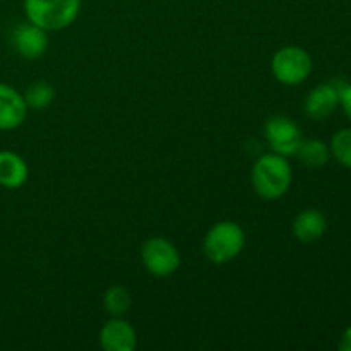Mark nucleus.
I'll use <instances>...</instances> for the list:
<instances>
[{
    "label": "nucleus",
    "instance_id": "2",
    "mask_svg": "<svg viewBox=\"0 0 351 351\" xmlns=\"http://www.w3.org/2000/svg\"><path fill=\"white\" fill-rule=\"evenodd\" d=\"M81 5L82 0H24V12L45 31H62L75 23Z\"/></svg>",
    "mask_w": 351,
    "mask_h": 351
},
{
    "label": "nucleus",
    "instance_id": "14",
    "mask_svg": "<svg viewBox=\"0 0 351 351\" xmlns=\"http://www.w3.org/2000/svg\"><path fill=\"white\" fill-rule=\"evenodd\" d=\"M103 305L112 317H122L132 307V295L122 285H113L103 295Z\"/></svg>",
    "mask_w": 351,
    "mask_h": 351
},
{
    "label": "nucleus",
    "instance_id": "13",
    "mask_svg": "<svg viewBox=\"0 0 351 351\" xmlns=\"http://www.w3.org/2000/svg\"><path fill=\"white\" fill-rule=\"evenodd\" d=\"M298 160L311 168H321L328 165L331 158L329 146L321 139H305L302 141L300 147L297 151Z\"/></svg>",
    "mask_w": 351,
    "mask_h": 351
},
{
    "label": "nucleus",
    "instance_id": "3",
    "mask_svg": "<svg viewBox=\"0 0 351 351\" xmlns=\"http://www.w3.org/2000/svg\"><path fill=\"white\" fill-rule=\"evenodd\" d=\"M245 247V232L235 221H219L206 233L202 250L213 264H226L237 259Z\"/></svg>",
    "mask_w": 351,
    "mask_h": 351
},
{
    "label": "nucleus",
    "instance_id": "16",
    "mask_svg": "<svg viewBox=\"0 0 351 351\" xmlns=\"http://www.w3.org/2000/svg\"><path fill=\"white\" fill-rule=\"evenodd\" d=\"M329 151L339 165L351 168V129H339L335 132L329 143Z\"/></svg>",
    "mask_w": 351,
    "mask_h": 351
},
{
    "label": "nucleus",
    "instance_id": "4",
    "mask_svg": "<svg viewBox=\"0 0 351 351\" xmlns=\"http://www.w3.org/2000/svg\"><path fill=\"white\" fill-rule=\"evenodd\" d=\"M312 57L305 48L288 45L273 55L271 71L278 82L285 86H298L307 81L312 74Z\"/></svg>",
    "mask_w": 351,
    "mask_h": 351
},
{
    "label": "nucleus",
    "instance_id": "8",
    "mask_svg": "<svg viewBox=\"0 0 351 351\" xmlns=\"http://www.w3.org/2000/svg\"><path fill=\"white\" fill-rule=\"evenodd\" d=\"M48 31L43 27L36 26L33 23L19 24L16 29L12 31V47L17 53L27 60H34L40 58L41 55L47 51L48 48Z\"/></svg>",
    "mask_w": 351,
    "mask_h": 351
},
{
    "label": "nucleus",
    "instance_id": "17",
    "mask_svg": "<svg viewBox=\"0 0 351 351\" xmlns=\"http://www.w3.org/2000/svg\"><path fill=\"white\" fill-rule=\"evenodd\" d=\"M339 106L351 122V84H343L341 91H339Z\"/></svg>",
    "mask_w": 351,
    "mask_h": 351
},
{
    "label": "nucleus",
    "instance_id": "5",
    "mask_svg": "<svg viewBox=\"0 0 351 351\" xmlns=\"http://www.w3.org/2000/svg\"><path fill=\"white\" fill-rule=\"evenodd\" d=\"M141 261L149 274L156 278H167L177 273L180 267V252L177 247L163 237H153L143 243Z\"/></svg>",
    "mask_w": 351,
    "mask_h": 351
},
{
    "label": "nucleus",
    "instance_id": "1",
    "mask_svg": "<svg viewBox=\"0 0 351 351\" xmlns=\"http://www.w3.org/2000/svg\"><path fill=\"white\" fill-rule=\"evenodd\" d=\"M250 180L259 197L266 201H276L290 191L291 182H293V170L287 156L267 153L254 163Z\"/></svg>",
    "mask_w": 351,
    "mask_h": 351
},
{
    "label": "nucleus",
    "instance_id": "6",
    "mask_svg": "<svg viewBox=\"0 0 351 351\" xmlns=\"http://www.w3.org/2000/svg\"><path fill=\"white\" fill-rule=\"evenodd\" d=\"M264 136L271 147V153L281 154V156H295L300 147L302 130L297 122L285 115L271 117L264 125Z\"/></svg>",
    "mask_w": 351,
    "mask_h": 351
},
{
    "label": "nucleus",
    "instance_id": "7",
    "mask_svg": "<svg viewBox=\"0 0 351 351\" xmlns=\"http://www.w3.org/2000/svg\"><path fill=\"white\" fill-rule=\"evenodd\" d=\"M27 110L24 95L10 84L0 82V130L9 132L19 129L26 120Z\"/></svg>",
    "mask_w": 351,
    "mask_h": 351
},
{
    "label": "nucleus",
    "instance_id": "10",
    "mask_svg": "<svg viewBox=\"0 0 351 351\" xmlns=\"http://www.w3.org/2000/svg\"><path fill=\"white\" fill-rule=\"evenodd\" d=\"M99 346L105 351H134L137 346V332L130 322L113 317L99 331Z\"/></svg>",
    "mask_w": 351,
    "mask_h": 351
},
{
    "label": "nucleus",
    "instance_id": "11",
    "mask_svg": "<svg viewBox=\"0 0 351 351\" xmlns=\"http://www.w3.org/2000/svg\"><path fill=\"white\" fill-rule=\"evenodd\" d=\"M326 230H328V219H326L324 213L312 208L298 213L297 218L293 219V225H291L293 237L302 243L317 242L324 237Z\"/></svg>",
    "mask_w": 351,
    "mask_h": 351
},
{
    "label": "nucleus",
    "instance_id": "12",
    "mask_svg": "<svg viewBox=\"0 0 351 351\" xmlns=\"http://www.w3.org/2000/svg\"><path fill=\"white\" fill-rule=\"evenodd\" d=\"M29 168L24 158L14 151H0V187L16 191L27 182Z\"/></svg>",
    "mask_w": 351,
    "mask_h": 351
},
{
    "label": "nucleus",
    "instance_id": "15",
    "mask_svg": "<svg viewBox=\"0 0 351 351\" xmlns=\"http://www.w3.org/2000/svg\"><path fill=\"white\" fill-rule=\"evenodd\" d=\"M27 108L43 110L55 99V89L48 82H33L29 88L24 91Z\"/></svg>",
    "mask_w": 351,
    "mask_h": 351
},
{
    "label": "nucleus",
    "instance_id": "9",
    "mask_svg": "<svg viewBox=\"0 0 351 351\" xmlns=\"http://www.w3.org/2000/svg\"><path fill=\"white\" fill-rule=\"evenodd\" d=\"M343 84L336 82H324L312 89L307 95L304 103V110L307 117L312 120H326L338 110L339 106V91Z\"/></svg>",
    "mask_w": 351,
    "mask_h": 351
},
{
    "label": "nucleus",
    "instance_id": "18",
    "mask_svg": "<svg viewBox=\"0 0 351 351\" xmlns=\"http://www.w3.org/2000/svg\"><path fill=\"white\" fill-rule=\"evenodd\" d=\"M338 348L341 351H351V326H348V328L343 331Z\"/></svg>",
    "mask_w": 351,
    "mask_h": 351
}]
</instances>
